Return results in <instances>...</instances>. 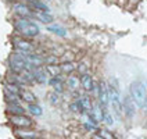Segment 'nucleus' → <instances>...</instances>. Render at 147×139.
<instances>
[{
    "label": "nucleus",
    "instance_id": "f257e3e1",
    "mask_svg": "<svg viewBox=\"0 0 147 139\" xmlns=\"http://www.w3.org/2000/svg\"><path fill=\"white\" fill-rule=\"evenodd\" d=\"M131 98L133 99V102L136 103V106L140 108H146L147 106V88L146 83L140 81L132 82L131 85Z\"/></svg>",
    "mask_w": 147,
    "mask_h": 139
},
{
    "label": "nucleus",
    "instance_id": "f03ea898",
    "mask_svg": "<svg viewBox=\"0 0 147 139\" xmlns=\"http://www.w3.org/2000/svg\"><path fill=\"white\" fill-rule=\"evenodd\" d=\"M17 28L22 35L28 36V38H33V36H36L39 33V26L35 22H32V21L26 20V18H22V20L17 21Z\"/></svg>",
    "mask_w": 147,
    "mask_h": 139
},
{
    "label": "nucleus",
    "instance_id": "7ed1b4c3",
    "mask_svg": "<svg viewBox=\"0 0 147 139\" xmlns=\"http://www.w3.org/2000/svg\"><path fill=\"white\" fill-rule=\"evenodd\" d=\"M108 95H110V103L114 108V111L117 114H122L123 108H122V103H121V98H119V93L118 89L115 88L114 85H108Z\"/></svg>",
    "mask_w": 147,
    "mask_h": 139
},
{
    "label": "nucleus",
    "instance_id": "20e7f679",
    "mask_svg": "<svg viewBox=\"0 0 147 139\" xmlns=\"http://www.w3.org/2000/svg\"><path fill=\"white\" fill-rule=\"evenodd\" d=\"M10 70L14 74H21L26 70V61L22 54H13L10 57Z\"/></svg>",
    "mask_w": 147,
    "mask_h": 139
},
{
    "label": "nucleus",
    "instance_id": "39448f33",
    "mask_svg": "<svg viewBox=\"0 0 147 139\" xmlns=\"http://www.w3.org/2000/svg\"><path fill=\"white\" fill-rule=\"evenodd\" d=\"M98 102L103 108H106L110 103V95H108V85L106 82H100L98 83Z\"/></svg>",
    "mask_w": 147,
    "mask_h": 139
},
{
    "label": "nucleus",
    "instance_id": "423d86ee",
    "mask_svg": "<svg viewBox=\"0 0 147 139\" xmlns=\"http://www.w3.org/2000/svg\"><path fill=\"white\" fill-rule=\"evenodd\" d=\"M10 121L16 125L17 128H28V127H31L33 124V121L29 118V117H26V115L21 114V115H11L10 117Z\"/></svg>",
    "mask_w": 147,
    "mask_h": 139
},
{
    "label": "nucleus",
    "instance_id": "0eeeda50",
    "mask_svg": "<svg viewBox=\"0 0 147 139\" xmlns=\"http://www.w3.org/2000/svg\"><path fill=\"white\" fill-rule=\"evenodd\" d=\"M14 46L22 53H32L33 49H35L31 42L26 41V39H22V38H16L14 39Z\"/></svg>",
    "mask_w": 147,
    "mask_h": 139
},
{
    "label": "nucleus",
    "instance_id": "6e6552de",
    "mask_svg": "<svg viewBox=\"0 0 147 139\" xmlns=\"http://www.w3.org/2000/svg\"><path fill=\"white\" fill-rule=\"evenodd\" d=\"M122 108L128 117H133V115H135V113H136V103L133 102V99L131 98V95L123 99Z\"/></svg>",
    "mask_w": 147,
    "mask_h": 139
},
{
    "label": "nucleus",
    "instance_id": "1a4fd4ad",
    "mask_svg": "<svg viewBox=\"0 0 147 139\" xmlns=\"http://www.w3.org/2000/svg\"><path fill=\"white\" fill-rule=\"evenodd\" d=\"M14 11L16 14H18L22 18H28V17H33V11L32 8L29 7L28 4H22V3H17L14 6Z\"/></svg>",
    "mask_w": 147,
    "mask_h": 139
},
{
    "label": "nucleus",
    "instance_id": "9d476101",
    "mask_svg": "<svg viewBox=\"0 0 147 139\" xmlns=\"http://www.w3.org/2000/svg\"><path fill=\"white\" fill-rule=\"evenodd\" d=\"M81 86L86 92H90L93 90V86H94V82H93V78L90 74H83L81 77Z\"/></svg>",
    "mask_w": 147,
    "mask_h": 139
},
{
    "label": "nucleus",
    "instance_id": "9b49d317",
    "mask_svg": "<svg viewBox=\"0 0 147 139\" xmlns=\"http://www.w3.org/2000/svg\"><path fill=\"white\" fill-rule=\"evenodd\" d=\"M104 113H106V110L101 107V104H94L89 114L98 123V121H103L104 120Z\"/></svg>",
    "mask_w": 147,
    "mask_h": 139
},
{
    "label": "nucleus",
    "instance_id": "f8f14e48",
    "mask_svg": "<svg viewBox=\"0 0 147 139\" xmlns=\"http://www.w3.org/2000/svg\"><path fill=\"white\" fill-rule=\"evenodd\" d=\"M32 74H33V78H35V81H38L39 83H45V82L47 81V73H46V70L45 68H35L32 71Z\"/></svg>",
    "mask_w": 147,
    "mask_h": 139
},
{
    "label": "nucleus",
    "instance_id": "ddd939ff",
    "mask_svg": "<svg viewBox=\"0 0 147 139\" xmlns=\"http://www.w3.org/2000/svg\"><path fill=\"white\" fill-rule=\"evenodd\" d=\"M49 83L50 86H53L54 92H57L58 95L64 90V83H63V79L61 77H54V78H50L49 79Z\"/></svg>",
    "mask_w": 147,
    "mask_h": 139
},
{
    "label": "nucleus",
    "instance_id": "4468645a",
    "mask_svg": "<svg viewBox=\"0 0 147 139\" xmlns=\"http://www.w3.org/2000/svg\"><path fill=\"white\" fill-rule=\"evenodd\" d=\"M7 111L11 115H21L24 114L25 108L20 103H7Z\"/></svg>",
    "mask_w": 147,
    "mask_h": 139
},
{
    "label": "nucleus",
    "instance_id": "2eb2a0df",
    "mask_svg": "<svg viewBox=\"0 0 147 139\" xmlns=\"http://www.w3.org/2000/svg\"><path fill=\"white\" fill-rule=\"evenodd\" d=\"M28 6L31 8H35L36 11H43V13H49V7L42 3L40 0H28Z\"/></svg>",
    "mask_w": 147,
    "mask_h": 139
},
{
    "label": "nucleus",
    "instance_id": "dca6fc26",
    "mask_svg": "<svg viewBox=\"0 0 147 139\" xmlns=\"http://www.w3.org/2000/svg\"><path fill=\"white\" fill-rule=\"evenodd\" d=\"M20 98L22 99V100H25L28 104H33L35 100H36L35 95H33L32 92H29V90H26V89H21V92H20Z\"/></svg>",
    "mask_w": 147,
    "mask_h": 139
},
{
    "label": "nucleus",
    "instance_id": "f3484780",
    "mask_svg": "<svg viewBox=\"0 0 147 139\" xmlns=\"http://www.w3.org/2000/svg\"><path fill=\"white\" fill-rule=\"evenodd\" d=\"M78 100H79L82 110H83L85 113H90V111H92L93 106H92V102H90L89 96H81V98L78 99Z\"/></svg>",
    "mask_w": 147,
    "mask_h": 139
},
{
    "label": "nucleus",
    "instance_id": "a211bd4d",
    "mask_svg": "<svg viewBox=\"0 0 147 139\" xmlns=\"http://www.w3.org/2000/svg\"><path fill=\"white\" fill-rule=\"evenodd\" d=\"M33 17L39 18V21H42L43 24H50L53 21V17L49 13H43V11H33Z\"/></svg>",
    "mask_w": 147,
    "mask_h": 139
},
{
    "label": "nucleus",
    "instance_id": "6ab92c4d",
    "mask_svg": "<svg viewBox=\"0 0 147 139\" xmlns=\"http://www.w3.org/2000/svg\"><path fill=\"white\" fill-rule=\"evenodd\" d=\"M67 85H68V88L69 89H78L79 88V85H81V79L78 78V77H75V75H69L68 78H67Z\"/></svg>",
    "mask_w": 147,
    "mask_h": 139
},
{
    "label": "nucleus",
    "instance_id": "aec40b11",
    "mask_svg": "<svg viewBox=\"0 0 147 139\" xmlns=\"http://www.w3.org/2000/svg\"><path fill=\"white\" fill-rule=\"evenodd\" d=\"M45 70H46V73L47 75H50L51 78H54V77H60V74H61V68L60 66H46L45 67Z\"/></svg>",
    "mask_w": 147,
    "mask_h": 139
},
{
    "label": "nucleus",
    "instance_id": "412c9836",
    "mask_svg": "<svg viewBox=\"0 0 147 139\" xmlns=\"http://www.w3.org/2000/svg\"><path fill=\"white\" fill-rule=\"evenodd\" d=\"M60 68H61V74H67V75H69V74H72V71L76 68L75 64H74L72 61H68V63H63V64H60Z\"/></svg>",
    "mask_w": 147,
    "mask_h": 139
},
{
    "label": "nucleus",
    "instance_id": "4be33fe9",
    "mask_svg": "<svg viewBox=\"0 0 147 139\" xmlns=\"http://www.w3.org/2000/svg\"><path fill=\"white\" fill-rule=\"evenodd\" d=\"M4 96H6V100L7 103H20V95L17 93H13L10 90H4Z\"/></svg>",
    "mask_w": 147,
    "mask_h": 139
},
{
    "label": "nucleus",
    "instance_id": "5701e85b",
    "mask_svg": "<svg viewBox=\"0 0 147 139\" xmlns=\"http://www.w3.org/2000/svg\"><path fill=\"white\" fill-rule=\"evenodd\" d=\"M47 31L56 33V35H60V36H65L67 35V31L63 26H60V25H49L47 26Z\"/></svg>",
    "mask_w": 147,
    "mask_h": 139
},
{
    "label": "nucleus",
    "instance_id": "b1692460",
    "mask_svg": "<svg viewBox=\"0 0 147 139\" xmlns=\"http://www.w3.org/2000/svg\"><path fill=\"white\" fill-rule=\"evenodd\" d=\"M28 110H29V113L32 115H42V113H43V110H42V107L39 106V104H28Z\"/></svg>",
    "mask_w": 147,
    "mask_h": 139
},
{
    "label": "nucleus",
    "instance_id": "393cba45",
    "mask_svg": "<svg viewBox=\"0 0 147 139\" xmlns=\"http://www.w3.org/2000/svg\"><path fill=\"white\" fill-rule=\"evenodd\" d=\"M18 136L21 139H36L38 138V134H35L33 131H28V132H22V131H18Z\"/></svg>",
    "mask_w": 147,
    "mask_h": 139
},
{
    "label": "nucleus",
    "instance_id": "a878e982",
    "mask_svg": "<svg viewBox=\"0 0 147 139\" xmlns=\"http://www.w3.org/2000/svg\"><path fill=\"white\" fill-rule=\"evenodd\" d=\"M60 100H61V99L58 98L57 92H51V93H49V102L51 103V104H58Z\"/></svg>",
    "mask_w": 147,
    "mask_h": 139
},
{
    "label": "nucleus",
    "instance_id": "bb28decb",
    "mask_svg": "<svg viewBox=\"0 0 147 139\" xmlns=\"http://www.w3.org/2000/svg\"><path fill=\"white\" fill-rule=\"evenodd\" d=\"M69 108L72 110L74 113H81V111H83V110H82V107H81V103H79V100H76V102L71 103Z\"/></svg>",
    "mask_w": 147,
    "mask_h": 139
},
{
    "label": "nucleus",
    "instance_id": "cd10ccee",
    "mask_svg": "<svg viewBox=\"0 0 147 139\" xmlns=\"http://www.w3.org/2000/svg\"><path fill=\"white\" fill-rule=\"evenodd\" d=\"M103 121H104V123L107 124V125H110V127H111V125H113V124H114V118H113V115L110 114V113H104V120H103Z\"/></svg>",
    "mask_w": 147,
    "mask_h": 139
},
{
    "label": "nucleus",
    "instance_id": "c85d7f7f",
    "mask_svg": "<svg viewBox=\"0 0 147 139\" xmlns=\"http://www.w3.org/2000/svg\"><path fill=\"white\" fill-rule=\"evenodd\" d=\"M100 134L103 135V138H104V139H117L114 135H113V134H110L108 131H101Z\"/></svg>",
    "mask_w": 147,
    "mask_h": 139
},
{
    "label": "nucleus",
    "instance_id": "c756f323",
    "mask_svg": "<svg viewBox=\"0 0 147 139\" xmlns=\"http://www.w3.org/2000/svg\"><path fill=\"white\" fill-rule=\"evenodd\" d=\"M92 139H104V138H103L101 134H94V135L92 136Z\"/></svg>",
    "mask_w": 147,
    "mask_h": 139
},
{
    "label": "nucleus",
    "instance_id": "7c9ffc66",
    "mask_svg": "<svg viewBox=\"0 0 147 139\" xmlns=\"http://www.w3.org/2000/svg\"><path fill=\"white\" fill-rule=\"evenodd\" d=\"M146 88H147V82H146ZM146 110H147V106H146Z\"/></svg>",
    "mask_w": 147,
    "mask_h": 139
},
{
    "label": "nucleus",
    "instance_id": "2f4dec72",
    "mask_svg": "<svg viewBox=\"0 0 147 139\" xmlns=\"http://www.w3.org/2000/svg\"><path fill=\"white\" fill-rule=\"evenodd\" d=\"M7 1H14V0H7Z\"/></svg>",
    "mask_w": 147,
    "mask_h": 139
}]
</instances>
